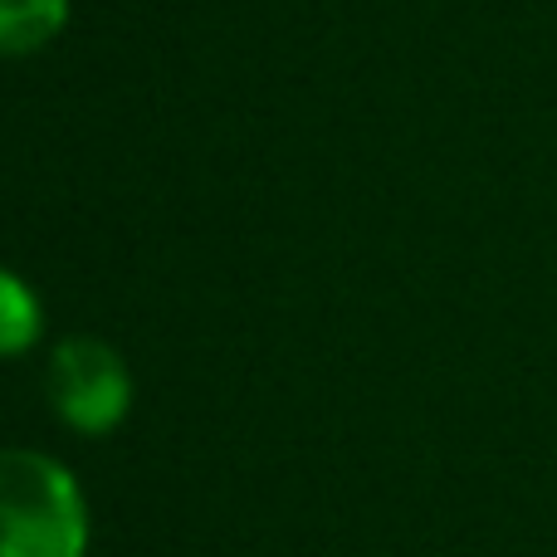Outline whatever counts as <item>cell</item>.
<instances>
[{"mask_svg": "<svg viewBox=\"0 0 557 557\" xmlns=\"http://www.w3.org/2000/svg\"><path fill=\"white\" fill-rule=\"evenodd\" d=\"M39 337V298L20 274L0 270V357H20Z\"/></svg>", "mask_w": 557, "mask_h": 557, "instance_id": "4", "label": "cell"}, {"mask_svg": "<svg viewBox=\"0 0 557 557\" xmlns=\"http://www.w3.org/2000/svg\"><path fill=\"white\" fill-rule=\"evenodd\" d=\"M69 25V0H0V59H25L54 45Z\"/></svg>", "mask_w": 557, "mask_h": 557, "instance_id": "3", "label": "cell"}, {"mask_svg": "<svg viewBox=\"0 0 557 557\" xmlns=\"http://www.w3.org/2000/svg\"><path fill=\"white\" fill-rule=\"evenodd\" d=\"M88 504L78 480L39 450H0V557H84Z\"/></svg>", "mask_w": 557, "mask_h": 557, "instance_id": "1", "label": "cell"}, {"mask_svg": "<svg viewBox=\"0 0 557 557\" xmlns=\"http://www.w3.org/2000/svg\"><path fill=\"white\" fill-rule=\"evenodd\" d=\"M49 401L78 435H108L133 406V376L103 337H69L49 357Z\"/></svg>", "mask_w": 557, "mask_h": 557, "instance_id": "2", "label": "cell"}]
</instances>
